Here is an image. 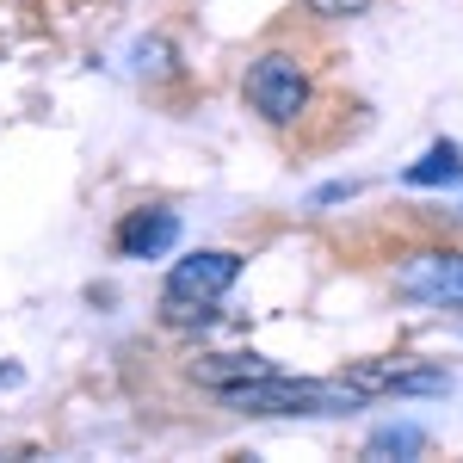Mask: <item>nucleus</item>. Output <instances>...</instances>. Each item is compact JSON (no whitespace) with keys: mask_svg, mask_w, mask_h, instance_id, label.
Returning a JSON list of instances; mask_svg holds the SVG:
<instances>
[{"mask_svg":"<svg viewBox=\"0 0 463 463\" xmlns=\"http://www.w3.org/2000/svg\"><path fill=\"white\" fill-rule=\"evenodd\" d=\"M174 235H179L174 211H130L118 222V253L124 260H155L161 248H174Z\"/></svg>","mask_w":463,"mask_h":463,"instance_id":"obj_5","label":"nucleus"},{"mask_svg":"<svg viewBox=\"0 0 463 463\" xmlns=\"http://www.w3.org/2000/svg\"><path fill=\"white\" fill-rule=\"evenodd\" d=\"M216 395L229 408H241V414H353V408L371 402L353 383V371L346 377H285L279 364L260 371V377H241V383H229Z\"/></svg>","mask_w":463,"mask_h":463,"instance_id":"obj_1","label":"nucleus"},{"mask_svg":"<svg viewBox=\"0 0 463 463\" xmlns=\"http://www.w3.org/2000/svg\"><path fill=\"white\" fill-rule=\"evenodd\" d=\"M364 451H371V458H414V451H427V432L420 427H383Z\"/></svg>","mask_w":463,"mask_h":463,"instance_id":"obj_7","label":"nucleus"},{"mask_svg":"<svg viewBox=\"0 0 463 463\" xmlns=\"http://www.w3.org/2000/svg\"><path fill=\"white\" fill-rule=\"evenodd\" d=\"M235 272H241V253H229V248H211V253L179 260L174 279H167V290H161V316L174 321V327L204 321L216 309V297L235 285Z\"/></svg>","mask_w":463,"mask_h":463,"instance_id":"obj_2","label":"nucleus"},{"mask_svg":"<svg viewBox=\"0 0 463 463\" xmlns=\"http://www.w3.org/2000/svg\"><path fill=\"white\" fill-rule=\"evenodd\" d=\"M395 290L427 309H463V253H414L395 272Z\"/></svg>","mask_w":463,"mask_h":463,"instance_id":"obj_4","label":"nucleus"},{"mask_svg":"<svg viewBox=\"0 0 463 463\" xmlns=\"http://www.w3.org/2000/svg\"><path fill=\"white\" fill-rule=\"evenodd\" d=\"M445 179H463V148L458 143L427 148V161L408 167V185H445Z\"/></svg>","mask_w":463,"mask_h":463,"instance_id":"obj_6","label":"nucleus"},{"mask_svg":"<svg viewBox=\"0 0 463 463\" xmlns=\"http://www.w3.org/2000/svg\"><path fill=\"white\" fill-rule=\"evenodd\" d=\"M309 99V80L290 56H260L248 69V106L266 118V124H290Z\"/></svg>","mask_w":463,"mask_h":463,"instance_id":"obj_3","label":"nucleus"},{"mask_svg":"<svg viewBox=\"0 0 463 463\" xmlns=\"http://www.w3.org/2000/svg\"><path fill=\"white\" fill-rule=\"evenodd\" d=\"M377 0H309V13H321V19H353V13H371Z\"/></svg>","mask_w":463,"mask_h":463,"instance_id":"obj_8","label":"nucleus"}]
</instances>
